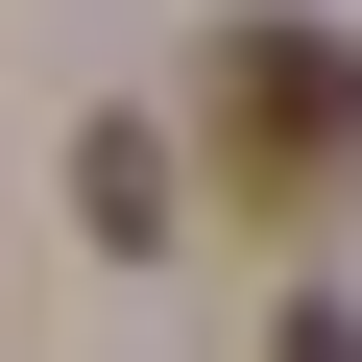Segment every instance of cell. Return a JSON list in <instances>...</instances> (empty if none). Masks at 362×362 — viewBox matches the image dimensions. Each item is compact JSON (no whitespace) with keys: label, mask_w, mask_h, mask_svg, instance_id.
Listing matches in <instances>:
<instances>
[{"label":"cell","mask_w":362,"mask_h":362,"mask_svg":"<svg viewBox=\"0 0 362 362\" xmlns=\"http://www.w3.org/2000/svg\"><path fill=\"white\" fill-rule=\"evenodd\" d=\"M194 121H218V194H242L266 242H314V218L362 194V49H338V25H218V97H194Z\"/></svg>","instance_id":"6da1fadb"},{"label":"cell","mask_w":362,"mask_h":362,"mask_svg":"<svg viewBox=\"0 0 362 362\" xmlns=\"http://www.w3.org/2000/svg\"><path fill=\"white\" fill-rule=\"evenodd\" d=\"M266 362H362V314H290V338H266Z\"/></svg>","instance_id":"7a4b0ae2"}]
</instances>
